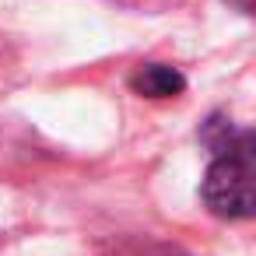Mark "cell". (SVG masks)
I'll return each instance as SVG.
<instances>
[{"instance_id": "6da1fadb", "label": "cell", "mask_w": 256, "mask_h": 256, "mask_svg": "<svg viewBox=\"0 0 256 256\" xmlns=\"http://www.w3.org/2000/svg\"><path fill=\"white\" fill-rule=\"evenodd\" d=\"M256 148H252V134H246L235 148L214 154L207 176H204V204L210 214L228 218V221H242L252 218L256 210Z\"/></svg>"}, {"instance_id": "7a4b0ae2", "label": "cell", "mask_w": 256, "mask_h": 256, "mask_svg": "<svg viewBox=\"0 0 256 256\" xmlns=\"http://www.w3.org/2000/svg\"><path fill=\"white\" fill-rule=\"evenodd\" d=\"M130 88L144 98H176V95H182L186 78L168 64H144V67L134 70Z\"/></svg>"}, {"instance_id": "3957f363", "label": "cell", "mask_w": 256, "mask_h": 256, "mask_svg": "<svg viewBox=\"0 0 256 256\" xmlns=\"http://www.w3.org/2000/svg\"><path fill=\"white\" fill-rule=\"evenodd\" d=\"M228 4H232L235 11H242V14H252V8H256V0H228Z\"/></svg>"}]
</instances>
